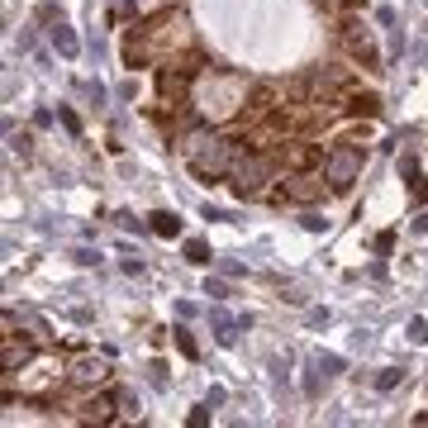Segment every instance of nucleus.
<instances>
[{
    "label": "nucleus",
    "mask_w": 428,
    "mask_h": 428,
    "mask_svg": "<svg viewBox=\"0 0 428 428\" xmlns=\"http://www.w3.org/2000/svg\"><path fill=\"white\" fill-rule=\"evenodd\" d=\"M181 153H186L190 172L200 176V181H214V176L234 172V162H238L234 143H229V138H219L214 128H195V133H186V143H181Z\"/></svg>",
    "instance_id": "f257e3e1"
},
{
    "label": "nucleus",
    "mask_w": 428,
    "mask_h": 428,
    "mask_svg": "<svg viewBox=\"0 0 428 428\" xmlns=\"http://www.w3.org/2000/svg\"><path fill=\"white\" fill-rule=\"evenodd\" d=\"M362 162L366 153L362 148H352V143H333L329 148V158H324V181H329V190H352V181L362 176Z\"/></svg>",
    "instance_id": "f03ea898"
},
{
    "label": "nucleus",
    "mask_w": 428,
    "mask_h": 428,
    "mask_svg": "<svg viewBox=\"0 0 428 428\" xmlns=\"http://www.w3.org/2000/svg\"><path fill=\"white\" fill-rule=\"evenodd\" d=\"M267 181H271V158H262V153H243V158L234 162V195L238 200L262 195Z\"/></svg>",
    "instance_id": "7ed1b4c3"
},
{
    "label": "nucleus",
    "mask_w": 428,
    "mask_h": 428,
    "mask_svg": "<svg viewBox=\"0 0 428 428\" xmlns=\"http://www.w3.org/2000/svg\"><path fill=\"white\" fill-rule=\"evenodd\" d=\"M67 380L91 390V385H105V380H110V366H105V357H77L72 371H67Z\"/></svg>",
    "instance_id": "20e7f679"
},
{
    "label": "nucleus",
    "mask_w": 428,
    "mask_h": 428,
    "mask_svg": "<svg viewBox=\"0 0 428 428\" xmlns=\"http://www.w3.org/2000/svg\"><path fill=\"white\" fill-rule=\"evenodd\" d=\"M324 195V176H290L281 190V200H295V205H309Z\"/></svg>",
    "instance_id": "39448f33"
},
{
    "label": "nucleus",
    "mask_w": 428,
    "mask_h": 428,
    "mask_svg": "<svg viewBox=\"0 0 428 428\" xmlns=\"http://www.w3.org/2000/svg\"><path fill=\"white\" fill-rule=\"evenodd\" d=\"M343 38H348L352 57H362L366 67H376V43H371V33H366L362 24H348V33H343Z\"/></svg>",
    "instance_id": "423d86ee"
},
{
    "label": "nucleus",
    "mask_w": 428,
    "mask_h": 428,
    "mask_svg": "<svg viewBox=\"0 0 428 428\" xmlns=\"http://www.w3.org/2000/svg\"><path fill=\"white\" fill-rule=\"evenodd\" d=\"M209 324H214V343H219V348H234L238 343V324H248V319H229L224 309H209Z\"/></svg>",
    "instance_id": "0eeeda50"
},
{
    "label": "nucleus",
    "mask_w": 428,
    "mask_h": 428,
    "mask_svg": "<svg viewBox=\"0 0 428 428\" xmlns=\"http://www.w3.org/2000/svg\"><path fill=\"white\" fill-rule=\"evenodd\" d=\"M148 234H158V238H181V219H176L172 209H158V214H148Z\"/></svg>",
    "instance_id": "6e6552de"
},
{
    "label": "nucleus",
    "mask_w": 428,
    "mask_h": 428,
    "mask_svg": "<svg viewBox=\"0 0 428 428\" xmlns=\"http://www.w3.org/2000/svg\"><path fill=\"white\" fill-rule=\"evenodd\" d=\"M29 357H33V348H29V343H15V338H5V343H0V362H5V371L24 366Z\"/></svg>",
    "instance_id": "1a4fd4ad"
},
{
    "label": "nucleus",
    "mask_w": 428,
    "mask_h": 428,
    "mask_svg": "<svg viewBox=\"0 0 428 428\" xmlns=\"http://www.w3.org/2000/svg\"><path fill=\"white\" fill-rule=\"evenodd\" d=\"M53 48H57L62 57H77V53H81V43H77V33H72V24H62V19L53 24Z\"/></svg>",
    "instance_id": "9d476101"
},
{
    "label": "nucleus",
    "mask_w": 428,
    "mask_h": 428,
    "mask_svg": "<svg viewBox=\"0 0 428 428\" xmlns=\"http://www.w3.org/2000/svg\"><path fill=\"white\" fill-rule=\"evenodd\" d=\"M186 262H195V267H209V262H214V248H209L205 238H186Z\"/></svg>",
    "instance_id": "9b49d317"
},
{
    "label": "nucleus",
    "mask_w": 428,
    "mask_h": 428,
    "mask_svg": "<svg viewBox=\"0 0 428 428\" xmlns=\"http://www.w3.org/2000/svg\"><path fill=\"white\" fill-rule=\"evenodd\" d=\"M348 114H366L371 119V114H380V100L376 95H348Z\"/></svg>",
    "instance_id": "f8f14e48"
},
{
    "label": "nucleus",
    "mask_w": 428,
    "mask_h": 428,
    "mask_svg": "<svg viewBox=\"0 0 428 428\" xmlns=\"http://www.w3.org/2000/svg\"><path fill=\"white\" fill-rule=\"evenodd\" d=\"M158 86H162V95L172 100V95L186 91V77H181V72H158Z\"/></svg>",
    "instance_id": "ddd939ff"
},
{
    "label": "nucleus",
    "mask_w": 428,
    "mask_h": 428,
    "mask_svg": "<svg viewBox=\"0 0 428 428\" xmlns=\"http://www.w3.org/2000/svg\"><path fill=\"white\" fill-rule=\"evenodd\" d=\"M172 338H176V348L186 352L190 362H195V357H200V343H195V333H190V329H172Z\"/></svg>",
    "instance_id": "4468645a"
},
{
    "label": "nucleus",
    "mask_w": 428,
    "mask_h": 428,
    "mask_svg": "<svg viewBox=\"0 0 428 428\" xmlns=\"http://www.w3.org/2000/svg\"><path fill=\"white\" fill-rule=\"evenodd\" d=\"M81 419H95V424H110V400H91Z\"/></svg>",
    "instance_id": "2eb2a0df"
},
{
    "label": "nucleus",
    "mask_w": 428,
    "mask_h": 428,
    "mask_svg": "<svg viewBox=\"0 0 428 428\" xmlns=\"http://www.w3.org/2000/svg\"><path fill=\"white\" fill-rule=\"evenodd\" d=\"M400 380H405V371H400V366H385V371L376 376V390H395Z\"/></svg>",
    "instance_id": "dca6fc26"
},
{
    "label": "nucleus",
    "mask_w": 428,
    "mask_h": 428,
    "mask_svg": "<svg viewBox=\"0 0 428 428\" xmlns=\"http://www.w3.org/2000/svg\"><path fill=\"white\" fill-rule=\"evenodd\" d=\"M319 371H324V376H338V371H343V357H333V352H319Z\"/></svg>",
    "instance_id": "f3484780"
},
{
    "label": "nucleus",
    "mask_w": 428,
    "mask_h": 428,
    "mask_svg": "<svg viewBox=\"0 0 428 428\" xmlns=\"http://www.w3.org/2000/svg\"><path fill=\"white\" fill-rule=\"evenodd\" d=\"M405 338H410V343H428V319H410Z\"/></svg>",
    "instance_id": "a211bd4d"
},
{
    "label": "nucleus",
    "mask_w": 428,
    "mask_h": 428,
    "mask_svg": "<svg viewBox=\"0 0 428 428\" xmlns=\"http://www.w3.org/2000/svg\"><path fill=\"white\" fill-rule=\"evenodd\" d=\"M57 119H62V128L72 133V138L81 133V119H77V110H67V105H62V110H57Z\"/></svg>",
    "instance_id": "6ab92c4d"
},
{
    "label": "nucleus",
    "mask_w": 428,
    "mask_h": 428,
    "mask_svg": "<svg viewBox=\"0 0 428 428\" xmlns=\"http://www.w3.org/2000/svg\"><path fill=\"white\" fill-rule=\"evenodd\" d=\"M186 424H190V428H205V424H209V400H205V405H195V410H190V419H186Z\"/></svg>",
    "instance_id": "aec40b11"
},
{
    "label": "nucleus",
    "mask_w": 428,
    "mask_h": 428,
    "mask_svg": "<svg viewBox=\"0 0 428 428\" xmlns=\"http://www.w3.org/2000/svg\"><path fill=\"white\" fill-rule=\"evenodd\" d=\"M114 219H119V229H124V234H143V229H148V224L133 219V214H114Z\"/></svg>",
    "instance_id": "412c9836"
},
{
    "label": "nucleus",
    "mask_w": 428,
    "mask_h": 428,
    "mask_svg": "<svg viewBox=\"0 0 428 428\" xmlns=\"http://www.w3.org/2000/svg\"><path fill=\"white\" fill-rule=\"evenodd\" d=\"M119 410L138 419V395H133V390H119Z\"/></svg>",
    "instance_id": "4be33fe9"
},
{
    "label": "nucleus",
    "mask_w": 428,
    "mask_h": 428,
    "mask_svg": "<svg viewBox=\"0 0 428 428\" xmlns=\"http://www.w3.org/2000/svg\"><path fill=\"white\" fill-rule=\"evenodd\" d=\"M205 295H214V300H229L234 290H229V285H224V281H205Z\"/></svg>",
    "instance_id": "5701e85b"
},
{
    "label": "nucleus",
    "mask_w": 428,
    "mask_h": 428,
    "mask_svg": "<svg viewBox=\"0 0 428 428\" xmlns=\"http://www.w3.org/2000/svg\"><path fill=\"white\" fill-rule=\"evenodd\" d=\"M304 229H309V234H324L329 219H324V214H304Z\"/></svg>",
    "instance_id": "b1692460"
},
{
    "label": "nucleus",
    "mask_w": 428,
    "mask_h": 428,
    "mask_svg": "<svg viewBox=\"0 0 428 428\" xmlns=\"http://www.w3.org/2000/svg\"><path fill=\"white\" fill-rule=\"evenodd\" d=\"M219 271H224V276H243V262H234V257H219Z\"/></svg>",
    "instance_id": "393cba45"
},
{
    "label": "nucleus",
    "mask_w": 428,
    "mask_h": 428,
    "mask_svg": "<svg viewBox=\"0 0 428 428\" xmlns=\"http://www.w3.org/2000/svg\"><path fill=\"white\" fill-rule=\"evenodd\" d=\"M81 262V267H95V262H100V253H91V248H77V253H72Z\"/></svg>",
    "instance_id": "a878e982"
},
{
    "label": "nucleus",
    "mask_w": 428,
    "mask_h": 428,
    "mask_svg": "<svg viewBox=\"0 0 428 428\" xmlns=\"http://www.w3.org/2000/svg\"><path fill=\"white\" fill-rule=\"evenodd\" d=\"M400 172H405V176H410V181H414V176H419V162H414L410 153H405V158H400Z\"/></svg>",
    "instance_id": "bb28decb"
},
{
    "label": "nucleus",
    "mask_w": 428,
    "mask_h": 428,
    "mask_svg": "<svg viewBox=\"0 0 428 428\" xmlns=\"http://www.w3.org/2000/svg\"><path fill=\"white\" fill-rule=\"evenodd\" d=\"M414 200H419V205L428 200V181H424V176H414Z\"/></svg>",
    "instance_id": "cd10ccee"
},
{
    "label": "nucleus",
    "mask_w": 428,
    "mask_h": 428,
    "mask_svg": "<svg viewBox=\"0 0 428 428\" xmlns=\"http://www.w3.org/2000/svg\"><path fill=\"white\" fill-rule=\"evenodd\" d=\"M414 234H428V209L419 214V219H414Z\"/></svg>",
    "instance_id": "c85d7f7f"
},
{
    "label": "nucleus",
    "mask_w": 428,
    "mask_h": 428,
    "mask_svg": "<svg viewBox=\"0 0 428 428\" xmlns=\"http://www.w3.org/2000/svg\"><path fill=\"white\" fill-rule=\"evenodd\" d=\"M414 424H428V414H419V419H414Z\"/></svg>",
    "instance_id": "c756f323"
}]
</instances>
